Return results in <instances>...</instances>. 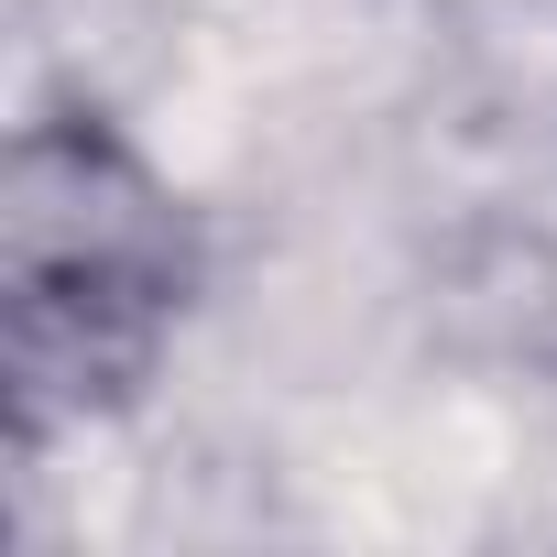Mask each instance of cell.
<instances>
[{
    "mask_svg": "<svg viewBox=\"0 0 557 557\" xmlns=\"http://www.w3.org/2000/svg\"><path fill=\"white\" fill-rule=\"evenodd\" d=\"M197 307V219L175 175L88 99H55L12 132L0 186V350L12 437L45 448L143 405Z\"/></svg>",
    "mask_w": 557,
    "mask_h": 557,
    "instance_id": "6da1fadb",
    "label": "cell"
}]
</instances>
